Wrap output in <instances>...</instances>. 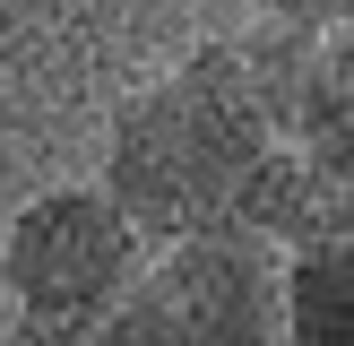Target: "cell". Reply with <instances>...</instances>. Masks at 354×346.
I'll use <instances>...</instances> for the list:
<instances>
[{
  "instance_id": "obj_6",
  "label": "cell",
  "mask_w": 354,
  "mask_h": 346,
  "mask_svg": "<svg viewBox=\"0 0 354 346\" xmlns=\"http://www.w3.org/2000/svg\"><path fill=\"white\" fill-rule=\"evenodd\" d=\"M268 17H286V26H303V35H328L337 26V0H259Z\"/></svg>"
},
{
  "instance_id": "obj_3",
  "label": "cell",
  "mask_w": 354,
  "mask_h": 346,
  "mask_svg": "<svg viewBox=\"0 0 354 346\" xmlns=\"http://www.w3.org/2000/svg\"><path fill=\"white\" fill-rule=\"evenodd\" d=\"M86 346H286V251L259 234L147 242Z\"/></svg>"
},
{
  "instance_id": "obj_4",
  "label": "cell",
  "mask_w": 354,
  "mask_h": 346,
  "mask_svg": "<svg viewBox=\"0 0 354 346\" xmlns=\"http://www.w3.org/2000/svg\"><path fill=\"white\" fill-rule=\"evenodd\" d=\"M277 138L320 173L328 199H354V44H346L337 26L311 44L303 78L286 86V104H277Z\"/></svg>"
},
{
  "instance_id": "obj_1",
  "label": "cell",
  "mask_w": 354,
  "mask_h": 346,
  "mask_svg": "<svg viewBox=\"0 0 354 346\" xmlns=\"http://www.w3.org/2000/svg\"><path fill=\"white\" fill-rule=\"evenodd\" d=\"M277 147L286 138L259 113L234 35H216V44H190L173 69H156L138 95H121L104 138V190L138 217L147 242L251 234V199Z\"/></svg>"
},
{
  "instance_id": "obj_2",
  "label": "cell",
  "mask_w": 354,
  "mask_h": 346,
  "mask_svg": "<svg viewBox=\"0 0 354 346\" xmlns=\"http://www.w3.org/2000/svg\"><path fill=\"white\" fill-rule=\"evenodd\" d=\"M138 260H147V234L104 182L35 190L0 234V294H9L17 346H86L138 277Z\"/></svg>"
},
{
  "instance_id": "obj_5",
  "label": "cell",
  "mask_w": 354,
  "mask_h": 346,
  "mask_svg": "<svg viewBox=\"0 0 354 346\" xmlns=\"http://www.w3.org/2000/svg\"><path fill=\"white\" fill-rule=\"evenodd\" d=\"M286 346H354V199L286 242Z\"/></svg>"
},
{
  "instance_id": "obj_7",
  "label": "cell",
  "mask_w": 354,
  "mask_h": 346,
  "mask_svg": "<svg viewBox=\"0 0 354 346\" xmlns=\"http://www.w3.org/2000/svg\"><path fill=\"white\" fill-rule=\"evenodd\" d=\"M337 35H346V44H354V0H337Z\"/></svg>"
}]
</instances>
